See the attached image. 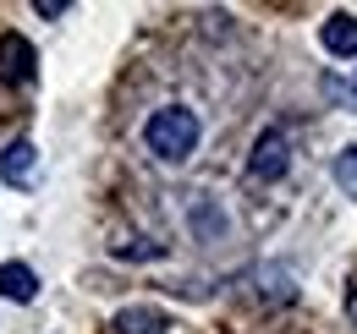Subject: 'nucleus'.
I'll return each mask as SVG.
<instances>
[{
    "label": "nucleus",
    "instance_id": "nucleus-1",
    "mask_svg": "<svg viewBox=\"0 0 357 334\" xmlns=\"http://www.w3.org/2000/svg\"><path fill=\"white\" fill-rule=\"evenodd\" d=\"M198 137H204V121H198V110H187V104H160V110L143 121V143H149V154H154L160 165H187L192 148H198Z\"/></svg>",
    "mask_w": 357,
    "mask_h": 334
},
{
    "label": "nucleus",
    "instance_id": "nucleus-2",
    "mask_svg": "<svg viewBox=\"0 0 357 334\" xmlns=\"http://www.w3.org/2000/svg\"><path fill=\"white\" fill-rule=\"evenodd\" d=\"M286 170H291V143H286V132H280V126H264V132L253 137V154H248V175L269 186V181H280Z\"/></svg>",
    "mask_w": 357,
    "mask_h": 334
},
{
    "label": "nucleus",
    "instance_id": "nucleus-3",
    "mask_svg": "<svg viewBox=\"0 0 357 334\" xmlns=\"http://www.w3.org/2000/svg\"><path fill=\"white\" fill-rule=\"evenodd\" d=\"M39 77V55L22 33H0V83L6 88H28Z\"/></svg>",
    "mask_w": 357,
    "mask_h": 334
},
{
    "label": "nucleus",
    "instance_id": "nucleus-4",
    "mask_svg": "<svg viewBox=\"0 0 357 334\" xmlns=\"http://www.w3.org/2000/svg\"><path fill=\"white\" fill-rule=\"evenodd\" d=\"M33 170H39V148H33V137H11V143L0 148V175H6L11 186H28Z\"/></svg>",
    "mask_w": 357,
    "mask_h": 334
},
{
    "label": "nucleus",
    "instance_id": "nucleus-5",
    "mask_svg": "<svg viewBox=\"0 0 357 334\" xmlns=\"http://www.w3.org/2000/svg\"><path fill=\"white\" fill-rule=\"evenodd\" d=\"M110 329L116 334H171V312H160V307H121L110 318Z\"/></svg>",
    "mask_w": 357,
    "mask_h": 334
},
{
    "label": "nucleus",
    "instance_id": "nucleus-6",
    "mask_svg": "<svg viewBox=\"0 0 357 334\" xmlns=\"http://www.w3.org/2000/svg\"><path fill=\"white\" fill-rule=\"evenodd\" d=\"M319 44L330 55H357V17L352 11H330L324 28H319Z\"/></svg>",
    "mask_w": 357,
    "mask_h": 334
},
{
    "label": "nucleus",
    "instance_id": "nucleus-7",
    "mask_svg": "<svg viewBox=\"0 0 357 334\" xmlns=\"http://www.w3.org/2000/svg\"><path fill=\"white\" fill-rule=\"evenodd\" d=\"M0 296H6V301H17V307H28V301L39 296V274H33L28 263H17V257H11V263H0Z\"/></svg>",
    "mask_w": 357,
    "mask_h": 334
},
{
    "label": "nucleus",
    "instance_id": "nucleus-8",
    "mask_svg": "<svg viewBox=\"0 0 357 334\" xmlns=\"http://www.w3.org/2000/svg\"><path fill=\"white\" fill-rule=\"evenodd\" d=\"M335 186H341L347 198H357V148H341V154H335Z\"/></svg>",
    "mask_w": 357,
    "mask_h": 334
},
{
    "label": "nucleus",
    "instance_id": "nucleus-9",
    "mask_svg": "<svg viewBox=\"0 0 357 334\" xmlns=\"http://www.w3.org/2000/svg\"><path fill=\"white\" fill-rule=\"evenodd\" d=\"M110 252H116V257H160V241H137V236H127V241H110Z\"/></svg>",
    "mask_w": 357,
    "mask_h": 334
},
{
    "label": "nucleus",
    "instance_id": "nucleus-10",
    "mask_svg": "<svg viewBox=\"0 0 357 334\" xmlns=\"http://www.w3.org/2000/svg\"><path fill=\"white\" fill-rule=\"evenodd\" d=\"M192 230H198V236H204V230H209V236H220V214L209 209V203H198V209H192Z\"/></svg>",
    "mask_w": 357,
    "mask_h": 334
},
{
    "label": "nucleus",
    "instance_id": "nucleus-11",
    "mask_svg": "<svg viewBox=\"0 0 357 334\" xmlns=\"http://www.w3.org/2000/svg\"><path fill=\"white\" fill-rule=\"evenodd\" d=\"M33 11H39V17H50V22H55V17H66L72 6H66V0H33Z\"/></svg>",
    "mask_w": 357,
    "mask_h": 334
},
{
    "label": "nucleus",
    "instance_id": "nucleus-12",
    "mask_svg": "<svg viewBox=\"0 0 357 334\" xmlns=\"http://www.w3.org/2000/svg\"><path fill=\"white\" fill-rule=\"evenodd\" d=\"M352 104H357V88H352Z\"/></svg>",
    "mask_w": 357,
    "mask_h": 334
}]
</instances>
